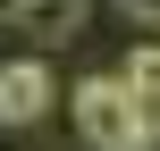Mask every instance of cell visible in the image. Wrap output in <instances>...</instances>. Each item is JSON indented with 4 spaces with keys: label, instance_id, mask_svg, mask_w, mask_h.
<instances>
[{
    "label": "cell",
    "instance_id": "1",
    "mask_svg": "<svg viewBox=\"0 0 160 151\" xmlns=\"http://www.w3.org/2000/svg\"><path fill=\"white\" fill-rule=\"evenodd\" d=\"M68 109H76L84 151H135L143 126H152V101H143L127 76H84V84L68 92Z\"/></svg>",
    "mask_w": 160,
    "mask_h": 151
},
{
    "label": "cell",
    "instance_id": "2",
    "mask_svg": "<svg viewBox=\"0 0 160 151\" xmlns=\"http://www.w3.org/2000/svg\"><path fill=\"white\" fill-rule=\"evenodd\" d=\"M51 101H59V84L42 59H0V126H34V118H51Z\"/></svg>",
    "mask_w": 160,
    "mask_h": 151
},
{
    "label": "cell",
    "instance_id": "3",
    "mask_svg": "<svg viewBox=\"0 0 160 151\" xmlns=\"http://www.w3.org/2000/svg\"><path fill=\"white\" fill-rule=\"evenodd\" d=\"M17 25H25V42H34V50H59V42L84 25V0H25V17H17Z\"/></svg>",
    "mask_w": 160,
    "mask_h": 151
},
{
    "label": "cell",
    "instance_id": "4",
    "mask_svg": "<svg viewBox=\"0 0 160 151\" xmlns=\"http://www.w3.org/2000/svg\"><path fill=\"white\" fill-rule=\"evenodd\" d=\"M127 84H135L143 101H160V42H143V50L127 59Z\"/></svg>",
    "mask_w": 160,
    "mask_h": 151
},
{
    "label": "cell",
    "instance_id": "5",
    "mask_svg": "<svg viewBox=\"0 0 160 151\" xmlns=\"http://www.w3.org/2000/svg\"><path fill=\"white\" fill-rule=\"evenodd\" d=\"M118 17H143V25H160V0H110Z\"/></svg>",
    "mask_w": 160,
    "mask_h": 151
},
{
    "label": "cell",
    "instance_id": "6",
    "mask_svg": "<svg viewBox=\"0 0 160 151\" xmlns=\"http://www.w3.org/2000/svg\"><path fill=\"white\" fill-rule=\"evenodd\" d=\"M17 17H25V0H0V25H17Z\"/></svg>",
    "mask_w": 160,
    "mask_h": 151
}]
</instances>
